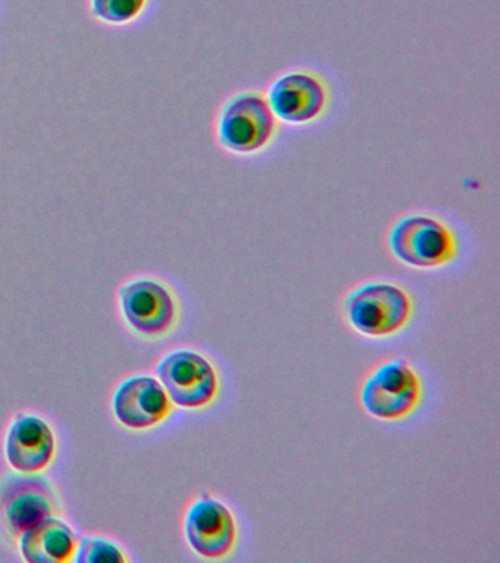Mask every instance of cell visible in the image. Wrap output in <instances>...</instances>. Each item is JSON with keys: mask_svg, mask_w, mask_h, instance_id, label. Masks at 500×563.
Returning a JSON list of instances; mask_svg holds the SVG:
<instances>
[{"mask_svg": "<svg viewBox=\"0 0 500 563\" xmlns=\"http://www.w3.org/2000/svg\"><path fill=\"white\" fill-rule=\"evenodd\" d=\"M280 122L265 92L243 90L227 97L219 110L218 143L235 156H257L278 139Z\"/></svg>", "mask_w": 500, "mask_h": 563, "instance_id": "obj_1", "label": "cell"}, {"mask_svg": "<svg viewBox=\"0 0 500 563\" xmlns=\"http://www.w3.org/2000/svg\"><path fill=\"white\" fill-rule=\"evenodd\" d=\"M389 249L405 266L436 268L458 257L459 244L445 220L429 213H411L390 229Z\"/></svg>", "mask_w": 500, "mask_h": 563, "instance_id": "obj_2", "label": "cell"}, {"mask_svg": "<svg viewBox=\"0 0 500 563\" xmlns=\"http://www.w3.org/2000/svg\"><path fill=\"white\" fill-rule=\"evenodd\" d=\"M279 122L309 126L322 121L332 104L327 79L318 70L298 68L276 77L266 92Z\"/></svg>", "mask_w": 500, "mask_h": 563, "instance_id": "obj_3", "label": "cell"}, {"mask_svg": "<svg viewBox=\"0 0 500 563\" xmlns=\"http://www.w3.org/2000/svg\"><path fill=\"white\" fill-rule=\"evenodd\" d=\"M346 317L358 333L389 336L401 332L412 316V299L401 286L371 282L353 290L345 301Z\"/></svg>", "mask_w": 500, "mask_h": 563, "instance_id": "obj_4", "label": "cell"}, {"mask_svg": "<svg viewBox=\"0 0 500 563\" xmlns=\"http://www.w3.org/2000/svg\"><path fill=\"white\" fill-rule=\"evenodd\" d=\"M421 380L405 360H393L377 368L362 391L364 409L380 420H402L421 400Z\"/></svg>", "mask_w": 500, "mask_h": 563, "instance_id": "obj_5", "label": "cell"}, {"mask_svg": "<svg viewBox=\"0 0 500 563\" xmlns=\"http://www.w3.org/2000/svg\"><path fill=\"white\" fill-rule=\"evenodd\" d=\"M157 376L169 399L178 407L199 409L216 399V369L208 358L195 351L170 352L160 361Z\"/></svg>", "mask_w": 500, "mask_h": 563, "instance_id": "obj_6", "label": "cell"}, {"mask_svg": "<svg viewBox=\"0 0 500 563\" xmlns=\"http://www.w3.org/2000/svg\"><path fill=\"white\" fill-rule=\"evenodd\" d=\"M58 509L55 492L42 477H11L0 490V521L12 536H23Z\"/></svg>", "mask_w": 500, "mask_h": 563, "instance_id": "obj_7", "label": "cell"}, {"mask_svg": "<svg viewBox=\"0 0 500 563\" xmlns=\"http://www.w3.org/2000/svg\"><path fill=\"white\" fill-rule=\"evenodd\" d=\"M186 536L188 544L200 556L221 559L234 550L238 528L234 514L223 501L204 495L188 510Z\"/></svg>", "mask_w": 500, "mask_h": 563, "instance_id": "obj_8", "label": "cell"}, {"mask_svg": "<svg viewBox=\"0 0 500 563\" xmlns=\"http://www.w3.org/2000/svg\"><path fill=\"white\" fill-rule=\"evenodd\" d=\"M122 311L135 332L159 336L173 328L177 320V302L166 286L143 279L121 290Z\"/></svg>", "mask_w": 500, "mask_h": 563, "instance_id": "obj_9", "label": "cell"}, {"mask_svg": "<svg viewBox=\"0 0 500 563\" xmlns=\"http://www.w3.org/2000/svg\"><path fill=\"white\" fill-rule=\"evenodd\" d=\"M113 411L122 426L144 430L160 424L173 411V405L160 382L138 376L122 383L113 398Z\"/></svg>", "mask_w": 500, "mask_h": 563, "instance_id": "obj_10", "label": "cell"}, {"mask_svg": "<svg viewBox=\"0 0 500 563\" xmlns=\"http://www.w3.org/2000/svg\"><path fill=\"white\" fill-rule=\"evenodd\" d=\"M55 455V434L42 418L21 416L12 422L7 438V457L12 468L24 474L38 473Z\"/></svg>", "mask_w": 500, "mask_h": 563, "instance_id": "obj_11", "label": "cell"}, {"mask_svg": "<svg viewBox=\"0 0 500 563\" xmlns=\"http://www.w3.org/2000/svg\"><path fill=\"white\" fill-rule=\"evenodd\" d=\"M78 537L58 518L49 517L21 536V554L29 563H64L77 552Z\"/></svg>", "mask_w": 500, "mask_h": 563, "instance_id": "obj_12", "label": "cell"}, {"mask_svg": "<svg viewBox=\"0 0 500 563\" xmlns=\"http://www.w3.org/2000/svg\"><path fill=\"white\" fill-rule=\"evenodd\" d=\"M76 561L78 563H116L126 562V558L112 541L82 539L78 541Z\"/></svg>", "mask_w": 500, "mask_h": 563, "instance_id": "obj_13", "label": "cell"}, {"mask_svg": "<svg viewBox=\"0 0 500 563\" xmlns=\"http://www.w3.org/2000/svg\"><path fill=\"white\" fill-rule=\"evenodd\" d=\"M146 0H93L96 15L109 22L133 20L143 11Z\"/></svg>", "mask_w": 500, "mask_h": 563, "instance_id": "obj_14", "label": "cell"}]
</instances>
